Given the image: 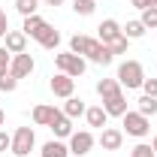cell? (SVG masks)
<instances>
[{
  "mask_svg": "<svg viewBox=\"0 0 157 157\" xmlns=\"http://www.w3.org/2000/svg\"><path fill=\"white\" fill-rule=\"evenodd\" d=\"M70 52L88 58L91 63H100V67H109L115 60V55H112L109 45H103L97 36H85V33H76V36L70 39Z\"/></svg>",
  "mask_w": 157,
  "mask_h": 157,
  "instance_id": "obj_1",
  "label": "cell"
},
{
  "mask_svg": "<svg viewBox=\"0 0 157 157\" xmlns=\"http://www.w3.org/2000/svg\"><path fill=\"white\" fill-rule=\"evenodd\" d=\"M115 78L121 82V88L133 91V88H142V82H145V70H142L139 60H124V63L118 67V76Z\"/></svg>",
  "mask_w": 157,
  "mask_h": 157,
  "instance_id": "obj_2",
  "label": "cell"
},
{
  "mask_svg": "<svg viewBox=\"0 0 157 157\" xmlns=\"http://www.w3.org/2000/svg\"><path fill=\"white\" fill-rule=\"evenodd\" d=\"M55 67H58V73H67V76H85V70H88V60L82 58V55H73V52H58L55 55Z\"/></svg>",
  "mask_w": 157,
  "mask_h": 157,
  "instance_id": "obj_3",
  "label": "cell"
},
{
  "mask_svg": "<svg viewBox=\"0 0 157 157\" xmlns=\"http://www.w3.org/2000/svg\"><path fill=\"white\" fill-rule=\"evenodd\" d=\"M33 148H36V133H33V127H18V130L12 133L9 151L15 157H27V154H33Z\"/></svg>",
  "mask_w": 157,
  "mask_h": 157,
  "instance_id": "obj_4",
  "label": "cell"
},
{
  "mask_svg": "<svg viewBox=\"0 0 157 157\" xmlns=\"http://www.w3.org/2000/svg\"><path fill=\"white\" fill-rule=\"evenodd\" d=\"M121 121H124V133L133 139H145L151 133V118H145L142 112H127Z\"/></svg>",
  "mask_w": 157,
  "mask_h": 157,
  "instance_id": "obj_5",
  "label": "cell"
},
{
  "mask_svg": "<svg viewBox=\"0 0 157 157\" xmlns=\"http://www.w3.org/2000/svg\"><path fill=\"white\" fill-rule=\"evenodd\" d=\"M70 154L73 157H85V154H91V148L97 145V139H94V133L91 130H73V136H70Z\"/></svg>",
  "mask_w": 157,
  "mask_h": 157,
  "instance_id": "obj_6",
  "label": "cell"
},
{
  "mask_svg": "<svg viewBox=\"0 0 157 157\" xmlns=\"http://www.w3.org/2000/svg\"><path fill=\"white\" fill-rule=\"evenodd\" d=\"M48 88H52V94H55V97L67 100V97H73V91H76V78L67 76V73H55L52 82H48Z\"/></svg>",
  "mask_w": 157,
  "mask_h": 157,
  "instance_id": "obj_7",
  "label": "cell"
},
{
  "mask_svg": "<svg viewBox=\"0 0 157 157\" xmlns=\"http://www.w3.org/2000/svg\"><path fill=\"white\" fill-rule=\"evenodd\" d=\"M33 58L27 55V52H21V55H12V63H9V76H15L21 82V78H27L30 73H33Z\"/></svg>",
  "mask_w": 157,
  "mask_h": 157,
  "instance_id": "obj_8",
  "label": "cell"
},
{
  "mask_svg": "<svg viewBox=\"0 0 157 157\" xmlns=\"http://www.w3.org/2000/svg\"><path fill=\"white\" fill-rule=\"evenodd\" d=\"M97 142H100L103 151H118V148L124 145V130H118V127H103Z\"/></svg>",
  "mask_w": 157,
  "mask_h": 157,
  "instance_id": "obj_9",
  "label": "cell"
},
{
  "mask_svg": "<svg viewBox=\"0 0 157 157\" xmlns=\"http://www.w3.org/2000/svg\"><path fill=\"white\" fill-rule=\"evenodd\" d=\"M124 33H121V24H118L115 18H106V21H100V27H97V39L103 42V45H112L115 39H121Z\"/></svg>",
  "mask_w": 157,
  "mask_h": 157,
  "instance_id": "obj_10",
  "label": "cell"
},
{
  "mask_svg": "<svg viewBox=\"0 0 157 157\" xmlns=\"http://www.w3.org/2000/svg\"><path fill=\"white\" fill-rule=\"evenodd\" d=\"M100 106L106 109V115H109V118H124L127 112H130V109H127V97H124V91L115 94V97H106Z\"/></svg>",
  "mask_w": 157,
  "mask_h": 157,
  "instance_id": "obj_11",
  "label": "cell"
},
{
  "mask_svg": "<svg viewBox=\"0 0 157 157\" xmlns=\"http://www.w3.org/2000/svg\"><path fill=\"white\" fill-rule=\"evenodd\" d=\"M60 115L58 106H52V103H39V106H33V124H39V127H52V121Z\"/></svg>",
  "mask_w": 157,
  "mask_h": 157,
  "instance_id": "obj_12",
  "label": "cell"
},
{
  "mask_svg": "<svg viewBox=\"0 0 157 157\" xmlns=\"http://www.w3.org/2000/svg\"><path fill=\"white\" fill-rule=\"evenodd\" d=\"M33 39H36L42 48H48V52H55V48L60 45V33L55 30V27H52V24H48V21H45V24H42V27L36 30V36H33Z\"/></svg>",
  "mask_w": 157,
  "mask_h": 157,
  "instance_id": "obj_13",
  "label": "cell"
},
{
  "mask_svg": "<svg viewBox=\"0 0 157 157\" xmlns=\"http://www.w3.org/2000/svg\"><path fill=\"white\" fill-rule=\"evenodd\" d=\"M3 39H6V52H9V55L27 52V36H24V30H9Z\"/></svg>",
  "mask_w": 157,
  "mask_h": 157,
  "instance_id": "obj_14",
  "label": "cell"
},
{
  "mask_svg": "<svg viewBox=\"0 0 157 157\" xmlns=\"http://www.w3.org/2000/svg\"><path fill=\"white\" fill-rule=\"evenodd\" d=\"M85 121H88V127H94V130H103V127L109 124V115H106V109H103V106H88V112H85Z\"/></svg>",
  "mask_w": 157,
  "mask_h": 157,
  "instance_id": "obj_15",
  "label": "cell"
},
{
  "mask_svg": "<svg viewBox=\"0 0 157 157\" xmlns=\"http://www.w3.org/2000/svg\"><path fill=\"white\" fill-rule=\"evenodd\" d=\"M39 157H70V145H67L63 139H48V142L42 145Z\"/></svg>",
  "mask_w": 157,
  "mask_h": 157,
  "instance_id": "obj_16",
  "label": "cell"
},
{
  "mask_svg": "<svg viewBox=\"0 0 157 157\" xmlns=\"http://www.w3.org/2000/svg\"><path fill=\"white\" fill-rule=\"evenodd\" d=\"M48 130L55 133V139H70V136H73V121L60 112V115L52 121V127H48Z\"/></svg>",
  "mask_w": 157,
  "mask_h": 157,
  "instance_id": "obj_17",
  "label": "cell"
},
{
  "mask_svg": "<svg viewBox=\"0 0 157 157\" xmlns=\"http://www.w3.org/2000/svg\"><path fill=\"white\" fill-rule=\"evenodd\" d=\"M60 112L73 121V118H82V115H85V112H88V106H85V100H82V97L73 94V97H67V103H63V109H60Z\"/></svg>",
  "mask_w": 157,
  "mask_h": 157,
  "instance_id": "obj_18",
  "label": "cell"
},
{
  "mask_svg": "<svg viewBox=\"0 0 157 157\" xmlns=\"http://www.w3.org/2000/svg\"><path fill=\"white\" fill-rule=\"evenodd\" d=\"M121 91H124V88H121L118 78H100V82H97V94L103 100H106V97H115V94H121Z\"/></svg>",
  "mask_w": 157,
  "mask_h": 157,
  "instance_id": "obj_19",
  "label": "cell"
},
{
  "mask_svg": "<svg viewBox=\"0 0 157 157\" xmlns=\"http://www.w3.org/2000/svg\"><path fill=\"white\" fill-rule=\"evenodd\" d=\"M121 33L130 39V42H133V39H142L145 36V24L139 18H133V21H127V24H121Z\"/></svg>",
  "mask_w": 157,
  "mask_h": 157,
  "instance_id": "obj_20",
  "label": "cell"
},
{
  "mask_svg": "<svg viewBox=\"0 0 157 157\" xmlns=\"http://www.w3.org/2000/svg\"><path fill=\"white\" fill-rule=\"evenodd\" d=\"M136 112H142L145 118H154L157 115V97H148V94H142L136 100Z\"/></svg>",
  "mask_w": 157,
  "mask_h": 157,
  "instance_id": "obj_21",
  "label": "cell"
},
{
  "mask_svg": "<svg viewBox=\"0 0 157 157\" xmlns=\"http://www.w3.org/2000/svg\"><path fill=\"white\" fill-rule=\"evenodd\" d=\"M94 9H97V0H73V12L82 15V18L94 15Z\"/></svg>",
  "mask_w": 157,
  "mask_h": 157,
  "instance_id": "obj_22",
  "label": "cell"
},
{
  "mask_svg": "<svg viewBox=\"0 0 157 157\" xmlns=\"http://www.w3.org/2000/svg\"><path fill=\"white\" fill-rule=\"evenodd\" d=\"M15 9H18V15H21V18H27V15H36L39 0H15Z\"/></svg>",
  "mask_w": 157,
  "mask_h": 157,
  "instance_id": "obj_23",
  "label": "cell"
},
{
  "mask_svg": "<svg viewBox=\"0 0 157 157\" xmlns=\"http://www.w3.org/2000/svg\"><path fill=\"white\" fill-rule=\"evenodd\" d=\"M139 21L145 24V30H154V27H157V6H148V9H142Z\"/></svg>",
  "mask_w": 157,
  "mask_h": 157,
  "instance_id": "obj_24",
  "label": "cell"
},
{
  "mask_svg": "<svg viewBox=\"0 0 157 157\" xmlns=\"http://www.w3.org/2000/svg\"><path fill=\"white\" fill-rule=\"evenodd\" d=\"M15 88H18V78H15V76H9V73L0 76V91H3V94H12Z\"/></svg>",
  "mask_w": 157,
  "mask_h": 157,
  "instance_id": "obj_25",
  "label": "cell"
},
{
  "mask_svg": "<svg viewBox=\"0 0 157 157\" xmlns=\"http://www.w3.org/2000/svg\"><path fill=\"white\" fill-rule=\"evenodd\" d=\"M130 157H154V148H151L148 142H139V145H133Z\"/></svg>",
  "mask_w": 157,
  "mask_h": 157,
  "instance_id": "obj_26",
  "label": "cell"
},
{
  "mask_svg": "<svg viewBox=\"0 0 157 157\" xmlns=\"http://www.w3.org/2000/svg\"><path fill=\"white\" fill-rule=\"evenodd\" d=\"M9 63H12V55L6 52V45H0V76L9 73Z\"/></svg>",
  "mask_w": 157,
  "mask_h": 157,
  "instance_id": "obj_27",
  "label": "cell"
},
{
  "mask_svg": "<svg viewBox=\"0 0 157 157\" xmlns=\"http://www.w3.org/2000/svg\"><path fill=\"white\" fill-rule=\"evenodd\" d=\"M109 48H112V55H127V48H130V39H127V36H121V39H115Z\"/></svg>",
  "mask_w": 157,
  "mask_h": 157,
  "instance_id": "obj_28",
  "label": "cell"
},
{
  "mask_svg": "<svg viewBox=\"0 0 157 157\" xmlns=\"http://www.w3.org/2000/svg\"><path fill=\"white\" fill-rule=\"evenodd\" d=\"M142 91H145L148 97H157V78H148V76H145V82H142Z\"/></svg>",
  "mask_w": 157,
  "mask_h": 157,
  "instance_id": "obj_29",
  "label": "cell"
},
{
  "mask_svg": "<svg viewBox=\"0 0 157 157\" xmlns=\"http://www.w3.org/2000/svg\"><path fill=\"white\" fill-rule=\"evenodd\" d=\"M6 33H9V15L0 9V36H6Z\"/></svg>",
  "mask_w": 157,
  "mask_h": 157,
  "instance_id": "obj_30",
  "label": "cell"
},
{
  "mask_svg": "<svg viewBox=\"0 0 157 157\" xmlns=\"http://www.w3.org/2000/svg\"><path fill=\"white\" fill-rule=\"evenodd\" d=\"M9 145H12V136L6 130H0V151H9Z\"/></svg>",
  "mask_w": 157,
  "mask_h": 157,
  "instance_id": "obj_31",
  "label": "cell"
},
{
  "mask_svg": "<svg viewBox=\"0 0 157 157\" xmlns=\"http://www.w3.org/2000/svg\"><path fill=\"white\" fill-rule=\"evenodd\" d=\"M130 6H133V9H139V12H142V9H148L151 3H148V0H130Z\"/></svg>",
  "mask_w": 157,
  "mask_h": 157,
  "instance_id": "obj_32",
  "label": "cell"
},
{
  "mask_svg": "<svg viewBox=\"0 0 157 157\" xmlns=\"http://www.w3.org/2000/svg\"><path fill=\"white\" fill-rule=\"evenodd\" d=\"M42 3H45V6H60L63 0H42Z\"/></svg>",
  "mask_w": 157,
  "mask_h": 157,
  "instance_id": "obj_33",
  "label": "cell"
},
{
  "mask_svg": "<svg viewBox=\"0 0 157 157\" xmlns=\"http://www.w3.org/2000/svg\"><path fill=\"white\" fill-rule=\"evenodd\" d=\"M3 124H6V112L0 109V127H3Z\"/></svg>",
  "mask_w": 157,
  "mask_h": 157,
  "instance_id": "obj_34",
  "label": "cell"
},
{
  "mask_svg": "<svg viewBox=\"0 0 157 157\" xmlns=\"http://www.w3.org/2000/svg\"><path fill=\"white\" fill-rule=\"evenodd\" d=\"M151 148H154V157H157V136L151 139Z\"/></svg>",
  "mask_w": 157,
  "mask_h": 157,
  "instance_id": "obj_35",
  "label": "cell"
},
{
  "mask_svg": "<svg viewBox=\"0 0 157 157\" xmlns=\"http://www.w3.org/2000/svg\"><path fill=\"white\" fill-rule=\"evenodd\" d=\"M148 3H151V6H157V0H148Z\"/></svg>",
  "mask_w": 157,
  "mask_h": 157,
  "instance_id": "obj_36",
  "label": "cell"
},
{
  "mask_svg": "<svg viewBox=\"0 0 157 157\" xmlns=\"http://www.w3.org/2000/svg\"><path fill=\"white\" fill-rule=\"evenodd\" d=\"M27 157H39V154H27Z\"/></svg>",
  "mask_w": 157,
  "mask_h": 157,
  "instance_id": "obj_37",
  "label": "cell"
},
{
  "mask_svg": "<svg viewBox=\"0 0 157 157\" xmlns=\"http://www.w3.org/2000/svg\"><path fill=\"white\" fill-rule=\"evenodd\" d=\"M39 3H42V0H39Z\"/></svg>",
  "mask_w": 157,
  "mask_h": 157,
  "instance_id": "obj_38",
  "label": "cell"
}]
</instances>
